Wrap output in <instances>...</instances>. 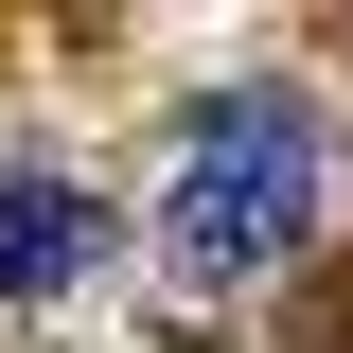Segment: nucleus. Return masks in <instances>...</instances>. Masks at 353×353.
I'll use <instances>...</instances> for the list:
<instances>
[{
	"mask_svg": "<svg viewBox=\"0 0 353 353\" xmlns=\"http://www.w3.org/2000/svg\"><path fill=\"white\" fill-rule=\"evenodd\" d=\"M301 230H318V124H301V88H194V159L159 194L176 283H265Z\"/></svg>",
	"mask_w": 353,
	"mask_h": 353,
	"instance_id": "nucleus-1",
	"label": "nucleus"
},
{
	"mask_svg": "<svg viewBox=\"0 0 353 353\" xmlns=\"http://www.w3.org/2000/svg\"><path fill=\"white\" fill-rule=\"evenodd\" d=\"M88 265H106V194L0 176V301H53V283H88Z\"/></svg>",
	"mask_w": 353,
	"mask_h": 353,
	"instance_id": "nucleus-2",
	"label": "nucleus"
}]
</instances>
